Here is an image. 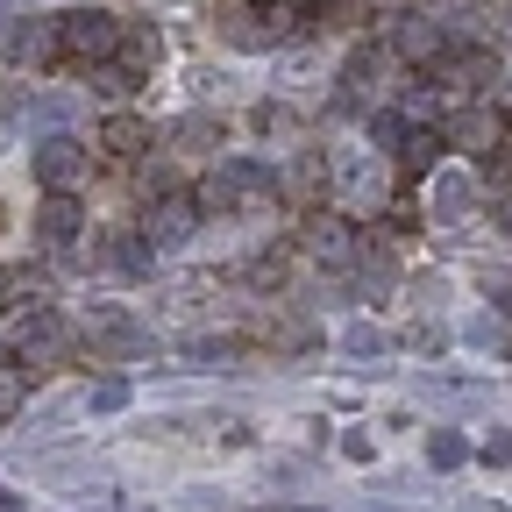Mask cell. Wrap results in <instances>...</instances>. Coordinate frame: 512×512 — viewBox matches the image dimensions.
<instances>
[{"label":"cell","instance_id":"25","mask_svg":"<svg viewBox=\"0 0 512 512\" xmlns=\"http://www.w3.org/2000/svg\"><path fill=\"white\" fill-rule=\"evenodd\" d=\"M399 157H406V171H427V164L441 157V128H406V143H399Z\"/></svg>","mask_w":512,"mask_h":512},{"label":"cell","instance_id":"36","mask_svg":"<svg viewBox=\"0 0 512 512\" xmlns=\"http://www.w3.org/2000/svg\"><path fill=\"white\" fill-rule=\"evenodd\" d=\"M470 342H498V313H477L470 320Z\"/></svg>","mask_w":512,"mask_h":512},{"label":"cell","instance_id":"27","mask_svg":"<svg viewBox=\"0 0 512 512\" xmlns=\"http://www.w3.org/2000/svg\"><path fill=\"white\" fill-rule=\"evenodd\" d=\"M370 143H377V150H399V143H406V114H399V107H377V114H370Z\"/></svg>","mask_w":512,"mask_h":512},{"label":"cell","instance_id":"21","mask_svg":"<svg viewBox=\"0 0 512 512\" xmlns=\"http://www.w3.org/2000/svg\"><path fill=\"white\" fill-rule=\"evenodd\" d=\"M107 271H121V278H150V271H157V249H150L143 235H114V242H107Z\"/></svg>","mask_w":512,"mask_h":512},{"label":"cell","instance_id":"42","mask_svg":"<svg viewBox=\"0 0 512 512\" xmlns=\"http://www.w3.org/2000/svg\"><path fill=\"white\" fill-rule=\"evenodd\" d=\"M164 8H171V0H164Z\"/></svg>","mask_w":512,"mask_h":512},{"label":"cell","instance_id":"34","mask_svg":"<svg viewBox=\"0 0 512 512\" xmlns=\"http://www.w3.org/2000/svg\"><path fill=\"white\" fill-rule=\"evenodd\" d=\"M342 456H349V463H370V456H377V441H370V427H349V434H342Z\"/></svg>","mask_w":512,"mask_h":512},{"label":"cell","instance_id":"22","mask_svg":"<svg viewBox=\"0 0 512 512\" xmlns=\"http://www.w3.org/2000/svg\"><path fill=\"white\" fill-rule=\"evenodd\" d=\"M29 121L43 128V136H64V128L79 121V100L72 93H43V100H29Z\"/></svg>","mask_w":512,"mask_h":512},{"label":"cell","instance_id":"9","mask_svg":"<svg viewBox=\"0 0 512 512\" xmlns=\"http://www.w3.org/2000/svg\"><path fill=\"white\" fill-rule=\"evenodd\" d=\"M335 185H342V200H356V207H384V164L370 150H342L335 157Z\"/></svg>","mask_w":512,"mask_h":512},{"label":"cell","instance_id":"23","mask_svg":"<svg viewBox=\"0 0 512 512\" xmlns=\"http://www.w3.org/2000/svg\"><path fill=\"white\" fill-rule=\"evenodd\" d=\"M22 406H29V370L0 363V420H22Z\"/></svg>","mask_w":512,"mask_h":512},{"label":"cell","instance_id":"28","mask_svg":"<svg viewBox=\"0 0 512 512\" xmlns=\"http://www.w3.org/2000/svg\"><path fill=\"white\" fill-rule=\"evenodd\" d=\"M470 456H477L484 470H505V463H512V427H491V434L470 448Z\"/></svg>","mask_w":512,"mask_h":512},{"label":"cell","instance_id":"6","mask_svg":"<svg viewBox=\"0 0 512 512\" xmlns=\"http://www.w3.org/2000/svg\"><path fill=\"white\" fill-rule=\"evenodd\" d=\"M29 164H36V185L43 192H64V185H79V171H86V143L79 136H43Z\"/></svg>","mask_w":512,"mask_h":512},{"label":"cell","instance_id":"26","mask_svg":"<svg viewBox=\"0 0 512 512\" xmlns=\"http://www.w3.org/2000/svg\"><path fill=\"white\" fill-rule=\"evenodd\" d=\"M86 79H93V93H100V100H128V93H136V86H143V79H128V72H121V64H114V57H107V64H93V72H86Z\"/></svg>","mask_w":512,"mask_h":512},{"label":"cell","instance_id":"37","mask_svg":"<svg viewBox=\"0 0 512 512\" xmlns=\"http://www.w3.org/2000/svg\"><path fill=\"white\" fill-rule=\"evenodd\" d=\"M441 342H448V335H441V328H427V320H420V328H413V349H427V356H434Z\"/></svg>","mask_w":512,"mask_h":512},{"label":"cell","instance_id":"35","mask_svg":"<svg viewBox=\"0 0 512 512\" xmlns=\"http://www.w3.org/2000/svg\"><path fill=\"white\" fill-rule=\"evenodd\" d=\"M377 491H392V498H413V491H420V477H406V470H384V477H377Z\"/></svg>","mask_w":512,"mask_h":512},{"label":"cell","instance_id":"31","mask_svg":"<svg viewBox=\"0 0 512 512\" xmlns=\"http://www.w3.org/2000/svg\"><path fill=\"white\" fill-rule=\"evenodd\" d=\"M278 185H292V200H313V185H320V157H299Z\"/></svg>","mask_w":512,"mask_h":512},{"label":"cell","instance_id":"7","mask_svg":"<svg viewBox=\"0 0 512 512\" xmlns=\"http://www.w3.org/2000/svg\"><path fill=\"white\" fill-rule=\"evenodd\" d=\"M79 228H86L79 192H43V200H36V242H43V249H72Z\"/></svg>","mask_w":512,"mask_h":512},{"label":"cell","instance_id":"5","mask_svg":"<svg viewBox=\"0 0 512 512\" xmlns=\"http://www.w3.org/2000/svg\"><path fill=\"white\" fill-rule=\"evenodd\" d=\"M64 349H72V328H64L50 306H36L22 328H15V363H57Z\"/></svg>","mask_w":512,"mask_h":512},{"label":"cell","instance_id":"13","mask_svg":"<svg viewBox=\"0 0 512 512\" xmlns=\"http://www.w3.org/2000/svg\"><path fill=\"white\" fill-rule=\"evenodd\" d=\"M306 249L320 256V264H328V271H342V264H356V235H349V221H335V214H320L313 228H306Z\"/></svg>","mask_w":512,"mask_h":512},{"label":"cell","instance_id":"33","mask_svg":"<svg viewBox=\"0 0 512 512\" xmlns=\"http://www.w3.org/2000/svg\"><path fill=\"white\" fill-rule=\"evenodd\" d=\"M185 356H192V363H207V370H228V356H235V342H192Z\"/></svg>","mask_w":512,"mask_h":512},{"label":"cell","instance_id":"14","mask_svg":"<svg viewBox=\"0 0 512 512\" xmlns=\"http://www.w3.org/2000/svg\"><path fill=\"white\" fill-rule=\"evenodd\" d=\"M384 72H392V50H370V43H363V50L342 64V93H349V100H377V93H384Z\"/></svg>","mask_w":512,"mask_h":512},{"label":"cell","instance_id":"11","mask_svg":"<svg viewBox=\"0 0 512 512\" xmlns=\"http://www.w3.org/2000/svg\"><path fill=\"white\" fill-rule=\"evenodd\" d=\"M392 50H399V57H413V64H434V57L448 50V29H441L434 15H399V29H392Z\"/></svg>","mask_w":512,"mask_h":512},{"label":"cell","instance_id":"15","mask_svg":"<svg viewBox=\"0 0 512 512\" xmlns=\"http://www.w3.org/2000/svg\"><path fill=\"white\" fill-rule=\"evenodd\" d=\"M441 79L456 86V93H477L498 79V57L491 50H441Z\"/></svg>","mask_w":512,"mask_h":512},{"label":"cell","instance_id":"8","mask_svg":"<svg viewBox=\"0 0 512 512\" xmlns=\"http://www.w3.org/2000/svg\"><path fill=\"white\" fill-rule=\"evenodd\" d=\"M470 207H477V178L470 171H434L427 178V221L456 228V221H470Z\"/></svg>","mask_w":512,"mask_h":512},{"label":"cell","instance_id":"17","mask_svg":"<svg viewBox=\"0 0 512 512\" xmlns=\"http://www.w3.org/2000/svg\"><path fill=\"white\" fill-rule=\"evenodd\" d=\"M392 285H399V264H392V249H384V242H370V249L356 256V292H363V299H384Z\"/></svg>","mask_w":512,"mask_h":512},{"label":"cell","instance_id":"32","mask_svg":"<svg viewBox=\"0 0 512 512\" xmlns=\"http://www.w3.org/2000/svg\"><path fill=\"white\" fill-rule=\"evenodd\" d=\"M484 299L491 313H512V271H484Z\"/></svg>","mask_w":512,"mask_h":512},{"label":"cell","instance_id":"2","mask_svg":"<svg viewBox=\"0 0 512 512\" xmlns=\"http://www.w3.org/2000/svg\"><path fill=\"white\" fill-rule=\"evenodd\" d=\"M50 29H57V50H64V57H79L86 72H93V64H107L114 43H121V22L100 15V8H72V15H57Z\"/></svg>","mask_w":512,"mask_h":512},{"label":"cell","instance_id":"20","mask_svg":"<svg viewBox=\"0 0 512 512\" xmlns=\"http://www.w3.org/2000/svg\"><path fill=\"white\" fill-rule=\"evenodd\" d=\"M100 150H107V157H150V128H143L136 114H114V121L100 128Z\"/></svg>","mask_w":512,"mask_h":512},{"label":"cell","instance_id":"16","mask_svg":"<svg viewBox=\"0 0 512 512\" xmlns=\"http://www.w3.org/2000/svg\"><path fill=\"white\" fill-rule=\"evenodd\" d=\"M171 150L214 157V150H221V114H178V121H171Z\"/></svg>","mask_w":512,"mask_h":512},{"label":"cell","instance_id":"10","mask_svg":"<svg viewBox=\"0 0 512 512\" xmlns=\"http://www.w3.org/2000/svg\"><path fill=\"white\" fill-rule=\"evenodd\" d=\"M441 136H448V143H463V150H477V157H491V150H505V121H498L491 107H456Z\"/></svg>","mask_w":512,"mask_h":512},{"label":"cell","instance_id":"4","mask_svg":"<svg viewBox=\"0 0 512 512\" xmlns=\"http://www.w3.org/2000/svg\"><path fill=\"white\" fill-rule=\"evenodd\" d=\"M192 228H200L192 192H171V200H150L143 207V242L150 249H178V242H192Z\"/></svg>","mask_w":512,"mask_h":512},{"label":"cell","instance_id":"19","mask_svg":"<svg viewBox=\"0 0 512 512\" xmlns=\"http://www.w3.org/2000/svg\"><path fill=\"white\" fill-rule=\"evenodd\" d=\"M463 463H470V441H463V427H448V420H441V427L427 434V470H434V477H456Z\"/></svg>","mask_w":512,"mask_h":512},{"label":"cell","instance_id":"24","mask_svg":"<svg viewBox=\"0 0 512 512\" xmlns=\"http://www.w3.org/2000/svg\"><path fill=\"white\" fill-rule=\"evenodd\" d=\"M79 406H86V413H121V406H128V377H93Z\"/></svg>","mask_w":512,"mask_h":512},{"label":"cell","instance_id":"39","mask_svg":"<svg viewBox=\"0 0 512 512\" xmlns=\"http://www.w3.org/2000/svg\"><path fill=\"white\" fill-rule=\"evenodd\" d=\"M0 512H29V505H22V498H8V491H0Z\"/></svg>","mask_w":512,"mask_h":512},{"label":"cell","instance_id":"1","mask_svg":"<svg viewBox=\"0 0 512 512\" xmlns=\"http://www.w3.org/2000/svg\"><path fill=\"white\" fill-rule=\"evenodd\" d=\"M271 192H278V171L264 157H228V164L207 171V185L192 192V207H200V214H235L249 200H271Z\"/></svg>","mask_w":512,"mask_h":512},{"label":"cell","instance_id":"18","mask_svg":"<svg viewBox=\"0 0 512 512\" xmlns=\"http://www.w3.org/2000/svg\"><path fill=\"white\" fill-rule=\"evenodd\" d=\"M8 57L15 64H50L57 57V29L50 22H15L8 29Z\"/></svg>","mask_w":512,"mask_h":512},{"label":"cell","instance_id":"12","mask_svg":"<svg viewBox=\"0 0 512 512\" xmlns=\"http://www.w3.org/2000/svg\"><path fill=\"white\" fill-rule=\"evenodd\" d=\"M114 64H121L128 79H150L157 64H164V36H157L150 22H143V29H121V43H114Z\"/></svg>","mask_w":512,"mask_h":512},{"label":"cell","instance_id":"30","mask_svg":"<svg viewBox=\"0 0 512 512\" xmlns=\"http://www.w3.org/2000/svg\"><path fill=\"white\" fill-rule=\"evenodd\" d=\"M242 278H249V285H264V292H278V285H285V256H249Z\"/></svg>","mask_w":512,"mask_h":512},{"label":"cell","instance_id":"3","mask_svg":"<svg viewBox=\"0 0 512 512\" xmlns=\"http://www.w3.org/2000/svg\"><path fill=\"white\" fill-rule=\"evenodd\" d=\"M93 356L100 363H157V335L107 306V313H93Z\"/></svg>","mask_w":512,"mask_h":512},{"label":"cell","instance_id":"41","mask_svg":"<svg viewBox=\"0 0 512 512\" xmlns=\"http://www.w3.org/2000/svg\"><path fill=\"white\" fill-rule=\"evenodd\" d=\"M0 15H8V0H0Z\"/></svg>","mask_w":512,"mask_h":512},{"label":"cell","instance_id":"38","mask_svg":"<svg viewBox=\"0 0 512 512\" xmlns=\"http://www.w3.org/2000/svg\"><path fill=\"white\" fill-rule=\"evenodd\" d=\"M349 8H356V0H313V22L320 15H349Z\"/></svg>","mask_w":512,"mask_h":512},{"label":"cell","instance_id":"40","mask_svg":"<svg viewBox=\"0 0 512 512\" xmlns=\"http://www.w3.org/2000/svg\"><path fill=\"white\" fill-rule=\"evenodd\" d=\"M249 8H285V0H249Z\"/></svg>","mask_w":512,"mask_h":512},{"label":"cell","instance_id":"29","mask_svg":"<svg viewBox=\"0 0 512 512\" xmlns=\"http://www.w3.org/2000/svg\"><path fill=\"white\" fill-rule=\"evenodd\" d=\"M342 349H349V356H363V363H370V356H384V349H392V342H384V328H370V320H356V328H349V335H342Z\"/></svg>","mask_w":512,"mask_h":512}]
</instances>
